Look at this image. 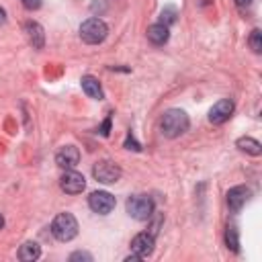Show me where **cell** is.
Returning <instances> with one entry per match:
<instances>
[{"mask_svg": "<svg viewBox=\"0 0 262 262\" xmlns=\"http://www.w3.org/2000/svg\"><path fill=\"white\" fill-rule=\"evenodd\" d=\"M190 127V119L182 108H168L160 119V131L168 139H176L186 133Z\"/></svg>", "mask_w": 262, "mask_h": 262, "instance_id": "6da1fadb", "label": "cell"}, {"mask_svg": "<svg viewBox=\"0 0 262 262\" xmlns=\"http://www.w3.org/2000/svg\"><path fill=\"white\" fill-rule=\"evenodd\" d=\"M108 35V25L98 18V16H90L80 25V39L88 45H98L106 39Z\"/></svg>", "mask_w": 262, "mask_h": 262, "instance_id": "7a4b0ae2", "label": "cell"}, {"mask_svg": "<svg viewBox=\"0 0 262 262\" xmlns=\"http://www.w3.org/2000/svg\"><path fill=\"white\" fill-rule=\"evenodd\" d=\"M78 221L72 213H57L51 221V233L59 242H70L78 235Z\"/></svg>", "mask_w": 262, "mask_h": 262, "instance_id": "3957f363", "label": "cell"}, {"mask_svg": "<svg viewBox=\"0 0 262 262\" xmlns=\"http://www.w3.org/2000/svg\"><path fill=\"white\" fill-rule=\"evenodd\" d=\"M125 209H127V213L133 219H137V221H149L151 215H154L156 205H154V199L147 196V194H131L127 199V203H125Z\"/></svg>", "mask_w": 262, "mask_h": 262, "instance_id": "277c9868", "label": "cell"}, {"mask_svg": "<svg viewBox=\"0 0 262 262\" xmlns=\"http://www.w3.org/2000/svg\"><path fill=\"white\" fill-rule=\"evenodd\" d=\"M121 168H119V164H115V162H111V160H100V162H96L94 166H92V176H94V180L96 182H102V184H115V182H119V178H121Z\"/></svg>", "mask_w": 262, "mask_h": 262, "instance_id": "5b68a950", "label": "cell"}, {"mask_svg": "<svg viewBox=\"0 0 262 262\" xmlns=\"http://www.w3.org/2000/svg\"><path fill=\"white\" fill-rule=\"evenodd\" d=\"M154 248H156V235H151L149 231H141L131 239V254L139 260L151 256Z\"/></svg>", "mask_w": 262, "mask_h": 262, "instance_id": "8992f818", "label": "cell"}, {"mask_svg": "<svg viewBox=\"0 0 262 262\" xmlns=\"http://www.w3.org/2000/svg\"><path fill=\"white\" fill-rule=\"evenodd\" d=\"M115 205H117L115 196L111 192H106V190H96V192H92L88 196V207L98 215H108L115 209Z\"/></svg>", "mask_w": 262, "mask_h": 262, "instance_id": "52a82bcc", "label": "cell"}, {"mask_svg": "<svg viewBox=\"0 0 262 262\" xmlns=\"http://www.w3.org/2000/svg\"><path fill=\"white\" fill-rule=\"evenodd\" d=\"M233 108H235V104H233L231 98H221V100H217V102L209 108V121H211L213 125H223V123L229 121V117L233 115Z\"/></svg>", "mask_w": 262, "mask_h": 262, "instance_id": "ba28073f", "label": "cell"}, {"mask_svg": "<svg viewBox=\"0 0 262 262\" xmlns=\"http://www.w3.org/2000/svg\"><path fill=\"white\" fill-rule=\"evenodd\" d=\"M59 186H61V190L68 192V194H80V192L86 188V178H84L80 172H76V170H68V172L59 178Z\"/></svg>", "mask_w": 262, "mask_h": 262, "instance_id": "9c48e42d", "label": "cell"}, {"mask_svg": "<svg viewBox=\"0 0 262 262\" xmlns=\"http://www.w3.org/2000/svg\"><path fill=\"white\" fill-rule=\"evenodd\" d=\"M248 199H250V188H248V186H244V184L231 186V188L227 190V194H225L227 207H229L233 213L242 211V207L248 203Z\"/></svg>", "mask_w": 262, "mask_h": 262, "instance_id": "30bf717a", "label": "cell"}, {"mask_svg": "<svg viewBox=\"0 0 262 262\" xmlns=\"http://www.w3.org/2000/svg\"><path fill=\"white\" fill-rule=\"evenodd\" d=\"M78 162H80V151L76 145H63L55 154V164L63 170H72Z\"/></svg>", "mask_w": 262, "mask_h": 262, "instance_id": "8fae6325", "label": "cell"}, {"mask_svg": "<svg viewBox=\"0 0 262 262\" xmlns=\"http://www.w3.org/2000/svg\"><path fill=\"white\" fill-rule=\"evenodd\" d=\"M25 33L29 37V43L35 49H43V45H45V33H43V27L37 20H27L25 23Z\"/></svg>", "mask_w": 262, "mask_h": 262, "instance_id": "7c38bea8", "label": "cell"}, {"mask_svg": "<svg viewBox=\"0 0 262 262\" xmlns=\"http://www.w3.org/2000/svg\"><path fill=\"white\" fill-rule=\"evenodd\" d=\"M80 84H82V90H84V94L88 98H94V100H102L104 98V92H102V86H100L98 78L86 74V76H82Z\"/></svg>", "mask_w": 262, "mask_h": 262, "instance_id": "4fadbf2b", "label": "cell"}, {"mask_svg": "<svg viewBox=\"0 0 262 262\" xmlns=\"http://www.w3.org/2000/svg\"><path fill=\"white\" fill-rule=\"evenodd\" d=\"M147 41L151 43V45H164L166 41H168V37H170V31H168V27L164 25V23H154V25H149L147 27Z\"/></svg>", "mask_w": 262, "mask_h": 262, "instance_id": "5bb4252c", "label": "cell"}, {"mask_svg": "<svg viewBox=\"0 0 262 262\" xmlns=\"http://www.w3.org/2000/svg\"><path fill=\"white\" fill-rule=\"evenodd\" d=\"M41 256V246L37 242H25L20 248H18V258L23 262H33Z\"/></svg>", "mask_w": 262, "mask_h": 262, "instance_id": "9a60e30c", "label": "cell"}, {"mask_svg": "<svg viewBox=\"0 0 262 262\" xmlns=\"http://www.w3.org/2000/svg\"><path fill=\"white\" fill-rule=\"evenodd\" d=\"M235 145H237V149L239 151H246V154H250V156H260L262 154V145H260V141L258 139H254V137H239L237 141H235Z\"/></svg>", "mask_w": 262, "mask_h": 262, "instance_id": "2e32d148", "label": "cell"}, {"mask_svg": "<svg viewBox=\"0 0 262 262\" xmlns=\"http://www.w3.org/2000/svg\"><path fill=\"white\" fill-rule=\"evenodd\" d=\"M225 246L235 254L239 252V233H237L235 225H227V229H225Z\"/></svg>", "mask_w": 262, "mask_h": 262, "instance_id": "e0dca14e", "label": "cell"}, {"mask_svg": "<svg viewBox=\"0 0 262 262\" xmlns=\"http://www.w3.org/2000/svg\"><path fill=\"white\" fill-rule=\"evenodd\" d=\"M248 43H250V47H252L254 53H260L262 51V31L260 29H254L250 33V37H248Z\"/></svg>", "mask_w": 262, "mask_h": 262, "instance_id": "ac0fdd59", "label": "cell"}, {"mask_svg": "<svg viewBox=\"0 0 262 262\" xmlns=\"http://www.w3.org/2000/svg\"><path fill=\"white\" fill-rule=\"evenodd\" d=\"M174 20H176V10H174V8H166V10H162V20H160V23H164V25L168 27V25H172Z\"/></svg>", "mask_w": 262, "mask_h": 262, "instance_id": "d6986e66", "label": "cell"}, {"mask_svg": "<svg viewBox=\"0 0 262 262\" xmlns=\"http://www.w3.org/2000/svg\"><path fill=\"white\" fill-rule=\"evenodd\" d=\"M78 260H84V262H92V254H88V252H82V250H78V252L70 254V262H78Z\"/></svg>", "mask_w": 262, "mask_h": 262, "instance_id": "ffe728a7", "label": "cell"}, {"mask_svg": "<svg viewBox=\"0 0 262 262\" xmlns=\"http://www.w3.org/2000/svg\"><path fill=\"white\" fill-rule=\"evenodd\" d=\"M125 147H127V149H135V151H139V149H141V145L135 141L133 133H129V135H127V139H125Z\"/></svg>", "mask_w": 262, "mask_h": 262, "instance_id": "44dd1931", "label": "cell"}, {"mask_svg": "<svg viewBox=\"0 0 262 262\" xmlns=\"http://www.w3.org/2000/svg\"><path fill=\"white\" fill-rule=\"evenodd\" d=\"M23 2V6L27 8V10H37V8H41V4H43V0H20Z\"/></svg>", "mask_w": 262, "mask_h": 262, "instance_id": "7402d4cb", "label": "cell"}, {"mask_svg": "<svg viewBox=\"0 0 262 262\" xmlns=\"http://www.w3.org/2000/svg\"><path fill=\"white\" fill-rule=\"evenodd\" d=\"M98 131H100V135H102V137H108V131H111V117H106V119H104V123L98 127Z\"/></svg>", "mask_w": 262, "mask_h": 262, "instance_id": "603a6c76", "label": "cell"}, {"mask_svg": "<svg viewBox=\"0 0 262 262\" xmlns=\"http://www.w3.org/2000/svg\"><path fill=\"white\" fill-rule=\"evenodd\" d=\"M233 2H235L239 8H248V6H252V2H254V0H233Z\"/></svg>", "mask_w": 262, "mask_h": 262, "instance_id": "cb8c5ba5", "label": "cell"}, {"mask_svg": "<svg viewBox=\"0 0 262 262\" xmlns=\"http://www.w3.org/2000/svg\"><path fill=\"white\" fill-rule=\"evenodd\" d=\"M6 20V12H4V8H0V23H4Z\"/></svg>", "mask_w": 262, "mask_h": 262, "instance_id": "d4e9b609", "label": "cell"}, {"mask_svg": "<svg viewBox=\"0 0 262 262\" xmlns=\"http://www.w3.org/2000/svg\"><path fill=\"white\" fill-rule=\"evenodd\" d=\"M2 225H4V217H2V213H0V229H2Z\"/></svg>", "mask_w": 262, "mask_h": 262, "instance_id": "484cf974", "label": "cell"}]
</instances>
